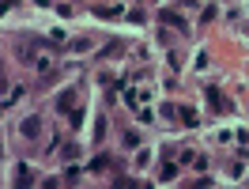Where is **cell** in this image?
<instances>
[{"instance_id":"6da1fadb","label":"cell","mask_w":249,"mask_h":189,"mask_svg":"<svg viewBox=\"0 0 249 189\" xmlns=\"http://www.w3.org/2000/svg\"><path fill=\"white\" fill-rule=\"evenodd\" d=\"M38 132H42V121H38V117H27V121H23V136H38Z\"/></svg>"},{"instance_id":"7a4b0ae2","label":"cell","mask_w":249,"mask_h":189,"mask_svg":"<svg viewBox=\"0 0 249 189\" xmlns=\"http://www.w3.org/2000/svg\"><path fill=\"white\" fill-rule=\"evenodd\" d=\"M159 19H162V23H170V27H178V31H185V19L174 16V12H159Z\"/></svg>"},{"instance_id":"3957f363","label":"cell","mask_w":249,"mask_h":189,"mask_svg":"<svg viewBox=\"0 0 249 189\" xmlns=\"http://www.w3.org/2000/svg\"><path fill=\"white\" fill-rule=\"evenodd\" d=\"M91 46H94L91 38H76V42H72V46H68V49H72V53H87V49H91Z\"/></svg>"},{"instance_id":"277c9868","label":"cell","mask_w":249,"mask_h":189,"mask_svg":"<svg viewBox=\"0 0 249 189\" xmlns=\"http://www.w3.org/2000/svg\"><path fill=\"white\" fill-rule=\"evenodd\" d=\"M94 12H98L102 19H117V16H121V8H109V4H102V8H94Z\"/></svg>"},{"instance_id":"5b68a950","label":"cell","mask_w":249,"mask_h":189,"mask_svg":"<svg viewBox=\"0 0 249 189\" xmlns=\"http://www.w3.org/2000/svg\"><path fill=\"white\" fill-rule=\"evenodd\" d=\"M208 102H212L215 110H223V94H219V87H208Z\"/></svg>"},{"instance_id":"8992f818","label":"cell","mask_w":249,"mask_h":189,"mask_svg":"<svg viewBox=\"0 0 249 189\" xmlns=\"http://www.w3.org/2000/svg\"><path fill=\"white\" fill-rule=\"evenodd\" d=\"M16 186H31V170H27V167L16 170Z\"/></svg>"},{"instance_id":"52a82bcc","label":"cell","mask_w":249,"mask_h":189,"mask_svg":"<svg viewBox=\"0 0 249 189\" xmlns=\"http://www.w3.org/2000/svg\"><path fill=\"white\" fill-rule=\"evenodd\" d=\"M181 121H185V125H196L200 117H196V110H189V106H185V110H181Z\"/></svg>"},{"instance_id":"ba28073f","label":"cell","mask_w":249,"mask_h":189,"mask_svg":"<svg viewBox=\"0 0 249 189\" xmlns=\"http://www.w3.org/2000/svg\"><path fill=\"white\" fill-rule=\"evenodd\" d=\"M72 102H76V91H64V94H61V102H57V106H61V110H64V106H72Z\"/></svg>"},{"instance_id":"9c48e42d","label":"cell","mask_w":249,"mask_h":189,"mask_svg":"<svg viewBox=\"0 0 249 189\" xmlns=\"http://www.w3.org/2000/svg\"><path fill=\"white\" fill-rule=\"evenodd\" d=\"M0 155H4V148H0Z\"/></svg>"}]
</instances>
